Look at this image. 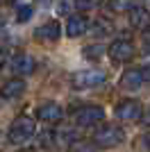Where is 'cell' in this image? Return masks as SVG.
I'll use <instances>...</instances> for the list:
<instances>
[{
	"label": "cell",
	"mask_w": 150,
	"mask_h": 152,
	"mask_svg": "<svg viewBox=\"0 0 150 152\" xmlns=\"http://www.w3.org/2000/svg\"><path fill=\"white\" fill-rule=\"evenodd\" d=\"M100 121H105V109L98 104H84V107L73 111V123L80 127H91L98 125Z\"/></svg>",
	"instance_id": "3"
},
{
	"label": "cell",
	"mask_w": 150,
	"mask_h": 152,
	"mask_svg": "<svg viewBox=\"0 0 150 152\" xmlns=\"http://www.w3.org/2000/svg\"><path fill=\"white\" fill-rule=\"evenodd\" d=\"M102 55V45H87L84 48V57L87 59H100Z\"/></svg>",
	"instance_id": "15"
},
{
	"label": "cell",
	"mask_w": 150,
	"mask_h": 152,
	"mask_svg": "<svg viewBox=\"0 0 150 152\" xmlns=\"http://www.w3.org/2000/svg\"><path fill=\"white\" fill-rule=\"evenodd\" d=\"M143 84H146V75H143L141 68H127L123 75H121V86L127 89V91H137V89H141Z\"/></svg>",
	"instance_id": "7"
},
{
	"label": "cell",
	"mask_w": 150,
	"mask_h": 152,
	"mask_svg": "<svg viewBox=\"0 0 150 152\" xmlns=\"http://www.w3.org/2000/svg\"><path fill=\"white\" fill-rule=\"evenodd\" d=\"M141 118H143V123H146V125H150V109H148V111H146L143 116H141Z\"/></svg>",
	"instance_id": "19"
},
{
	"label": "cell",
	"mask_w": 150,
	"mask_h": 152,
	"mask_svg": "<svg viewBox=\"0 0 150 152\" xmlns=\"http://www.w3.org/2000/svg\"><path fill=\"white\" fill-rule=\"evenodd\" d=\"M59 34H62L59 23H57V20H48V23H43L41 27H37L34 39H37V41H48V43H52V41L59 39Z\"/></svg>",
	"instance_id": "10"
},
{
	"label": "cell",
	"mask_w": 150,
	"mask_h": 152,
	"mask_svg": "<svg viewBox=\"0 0 150 152\" xmlns=\"http://www.w3.org/2000/svg\"><path fill=\"white\" fill-rule=\"evenodd\" d=\"M87 27H89V20H87V16H82V14H71L68 20H66V34H68L71 39L82 37V34L87 32Z\"/></svg>",
	"instance_id": "11"
},
{
	"label": "cell",
	"mask_w": 150,
	"mask_h": 152,
	"mask_svg": "<svg viewBox=\"0 0 150 152\" xmlns=\"http://www.w3.org/2000/svg\"><path fill=\"white\" fill-rule=\"evenodd\" d=\"M130 23L139 30H148L150 27V12L143 9V7H134L130 9Z\"/></svg>",
	"instance_id": "13"
},
{
	"label": "cell",
	"mask_w": 150,
	"mask_h": 152,
	"mask_svg": "<svg viewBox=\"0 0 150 152\" xmlns=\"http://www.w3.org/2000/svg\"><path fill=\"white\" fill-rule=\"evenodd\" d=\"M5 61H7V55H5V50H2V48H0V68H2V66H5Z\"/></svg>",
	"instance_id": "18"
},
{
	"label": "cell",
	"mask_w": 150,
	"mask_h": 152,
	"mask_svg": "<svg viewBox=\"0 0 150 152\" xmlns=\"http://www.w3.org/2000/svg\"><path fill=\"white\" fill-rule=\"evenodd\" d=\"M18 152H34V150H30V148H25V150H18Z\"/></svg>",
	"instance_id": "24"
},
{
	"label": "cell",
	"mask_w": 150,
	"mask_h": 152,
	"mask_svg": "<svg viewBox=\"0 0 150 152\" xmlns=\"http://www.w3.org/2000/svg\"><path fill=\"white\" fill-rule=\"evenodd\" d=\"M2 30H5V20L0 18V32H2Z\"/></svg>",
	"instance_id": "22"
},
{
	"label": "cell",
	"mask_w": 150,
	"mask_h": 152,
	"mask_svg": "<svg viewBox=\"0 0 150 152\" xmlns=\"http://www.w3.org/2000/svg\"><path fill=\"white\" fill-rule=\"evenodd\" d=\"M34 129H37V123L30 116H18L9 127V141L12 143H25L27 139H32Z\"/></svg>",
	"instance_id": "4"
},
{
	"label": "cell",
	"mask_w": 150,
	"mask_h": 152,
	"mask_svg": "<svg viewBox=\"0 0 150 152\" xmlns=\"http://www.w3.org/2000/svg\"><path fill=\"white\" fill-rule=\"evenodd\" d=\"M143 39H146V43L150 45V27H148V30H143Z\"/></svg>",
	"instance_id": "20"
},
{
	"label": "cell",
	"mask_w": 150,
	"mask_h": 152,
	"mask_svg": "<svg viewBox=\"0 0 150 152\" xmlns=\"http://www.w3.org/2000/svg\"><path fill=\"white\" fill-rule=\"evenodd\" d=\"M143 75H146V80H150V66H148V68L143 70Z\"/></svg>",
	"instance_id": "21"
},
{
	"label": "cell",
	"mask_w": 150,
	"mask_h": 152,
	"mask_svg": "<svg viewBox=\"0 0 150 152\" xmlns=\"http://www.w3.org/2000/svg\"><path fill=\"white\" fill-rule=\"evenodd\" d=\"M37 70V59L30 55H16L12 59V73L14 75H30Z\"/></svg>",
	"instance_id": "9"
},
{
	"label": "cell",
	"mask_w": 150,
	"mask_h": 152,
	"mask_svg": "<svg viewBox=\"0 0 150 152\" xmlns=\"http://www.w3.org/2000/svg\"><path fill=\"white\" fill-rule=\"evenodd\" d=\"M23 91H25V82H23V80H18V77H14V80H9V82L2 84L0 95H2V98H7V100H14V98L23 95Z\"/></svg>",
	"instance_id": "12"
},
{
	"label": "cell",
	"mask_w": 150,
	"mask_h": 152,
	"mask_svg": "<svg viewBox=\"0 0 150 152\" xmlns=\"http://www.w3.org/2000/svg\"><path fill=\"white\" fill-rule=\"evenodd\" d=\"M91 139H93V145L98 148H116L125 141V134L116 125H102L100 129H96V134Z\"/></svg>",
	"instance_id": "1"
},
{
	"label": "cell",
	"mask_w": 150,
	"mask_h": 152,
	"mask_svg": "<svg viewBox=\"0 0 150 152\" xmlns=\"http://www.w3.org/2000/svg\"><path fill=\"white\" fill-rule=\"evenodd\" d=\"M75 0H59V14H71L75 12Z\"/></svg>",
	"instance_id": "16"
},
{
	"label": "cell",
	"mask_w": 150,
	"mask_h": 152,
	"mask_svg": "<svg viewBox=\"0 0 150 152\" xmlns=\"http://www.w3.org/2000/svg\"><path fill=\"white\" fill-rule=\"evenodd\" d=\"M105 80H107V75H105V70H100V68L77 70V73H73V77H71V82H73L75 89H93V86L105 84Z\"/></svg>",
	"instance_id": "2"
},
{
	"label": "cell",
	"mask_w": 150,
	"mask_h": 152,
	"mask_svg": "<svg viewBox=\"0 0 150 152\" xmlns=\"http://www.w3.org/2000/svg\"><path fill=\"white\" fill-rule=\"evenodd\" d=\"M146 143H148V148H150V134H148V136H146Z\"/></svg>",
	"instance_id": "23"
},
{
	"label": "cell",
	"mask_w": 150,
	"mask_h": 152,
	"mask_svg": "<svg viewBox=\"0 0 150 152\" xmlns=\"http://www.w3.org/2000/svg\"><path fill=\"white\" fill-rule=\"evenodd\" d=\"M37 116H39V121H46V123H59L64 118V109L59 107L57 102L48 100L37 109Z\"/></svg>",
	"instance_id": "8"
},
{
	"label": "cell",
	"mask_w": 150,
	"mask_h": 152,
	"mask_svg": "<svg viewBox=\"0 0 150 152\" xmlns=\"http://www.w3.org/2000/svg\"><path fill=\"white\" fill-rule=\"evenodd\" d=\"M100 5V0H75V7L77 9H93Z\"/></svg>",
	"instance_id": "17"
},
{
	"label": "cell",
	"mask_w": 150,
	"mask_h": 152,
	"mask_svg": "<svg viewBox=\"0 0 150 152\" xmlns=\"http://www.w3.org/2000/svg\"><path fill=\"white\" fill-rule=\"evenodd\" d=\"M32 14H34V9H32L30 5H23V7H18L16 18H18V23H25V20H30V18H32Z\"/></svg>",
	"instance_id": "14"
},
{
	"label": "cell",
	"mask_w": 150,
	"mask_h": 152,
	"mask_svg": "<svg viewBox=\"0 0 150 152\" xmlns=\"http://www.w3.org/2000/svg\"><path fill=\"white\" fill-rule=\"evenodd\" d=\"M116 116H118L121 121H127V123H137L141 121V116H143V107H141V102L139 100H121L118 107H116Z\"/></svg>",
	"instance_id": "5"
},
{
	"label": "cell",
	"mask_w": 150,
	"mask_h": 152,
	"mask_svg": "<svg viewBox=\"0 0 150 152\" xmlns=\"http://www.w3.org/2000/svg\"><path fill=\"white\" fill-rule=\"evenodd\" d=\"M109 57H112L114 61H118V64L130 61V59L134 57V45H132V41H127V39L114 41V43L109 45Z\"/></svg>",
	"instance_id": "6"
}]
</instances>
